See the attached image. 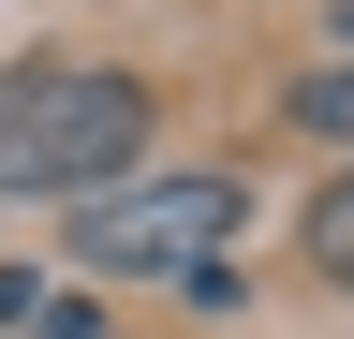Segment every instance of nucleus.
<instances>
[{
    "label": "nucleus",
    "mask_w": 354,
    "mask_h": 339,
    "mask_svg": "<svg viewBox=\"0 0 354 339\" xmlns=\"http://www.w3.org/2000/svg\"><path fill=\"white\" fill-rule=\"evenodd\" d=\"M148 148V89L104 59H30V74H0V192H104L118 162Z\"/></svg>",
    "instance_id": "obj_1"
},
{
    "label": "nucleus",
    "mask_w": 354,
    "mask_h": 339,
    "mask_svg": "<svg viewBox=\"0 0 354 339\" xmlns=\"http://www.w3.org/2000/svg\"><path fill=\"white\" fill-rule=\"evenodd\" d=\"M74 266H104V280L236 266V177H133V192H88V206H74Z\"/></svg>",
    "instance_id": "obj_2"
},
{
    "label": "nucleus",
    "mask_w": 354,
    "mask_h": 339,
    "mask_svg": "<svg viewBox=\"0 0 354 339\" xmlns=\"http://www.w3.org/2000/svg\"><path fill=\"white\" fill-rule=\"evenodd\" d=\"M310 266H325V280H354V162L310 192Z\"/></svg>",
    "instance_id": "obj_3"
},
{
    "label": "nucleus",
    "mask_w": 354,
    "mask_h": 339,
    "mask_svg": "<svg viewBox=\"0 0 354 339\" xmlns=\"http://www.w3.org/2000/svg\"><path fill=\"white\" fill-rule=\"evenodd\" d=\"M295 118H310L325 148H354V59H339V74H295Z\"/></svg>",
    "instance_id": "obj_4"
},
{
    "label": "nucleus",
    "mask_w": 354,
    "mask_h": 339,
    "mask_svg": "<svg viewBox=\"0 0 354 339\" xmlns=\"http://www.w3.org/2000/svg\"><path fill=\"white\" fill-rule=\"evenodd\" d=\"M30 310H44V280H30V266H0V339H30Z\"/></svg>",
    "instance_id": "obj_5"
}]
</instances>
